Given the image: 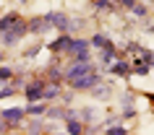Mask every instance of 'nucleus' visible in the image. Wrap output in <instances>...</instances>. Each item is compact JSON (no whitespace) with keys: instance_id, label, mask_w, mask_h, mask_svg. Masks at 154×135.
<instances>
[{"instance_id":"nucleus-17","label":"nucleus","mask_w":154,"mask_h":135,"mask_svg":"<svg viewBox=\"0 0 154 135\" xmlns=\"http://www.w3.org/2000/svg\"><path fill=\"white\" fill-rule=\"evenodd\" d=\"M120 107H123V117H133V96H131V94L123 96Z\"/></svg>"},{"instance_id":"nucleus-4","label":"nucleus","mask_w":154,"mask_h":135,"mask_svg":"<svg viewBox=\"0 0 154 135\" xmlns=\"http://www.w3.org/2000/svg\"><path fill=\"white\" fill-rule=\"evenodd\" d=\"M99 83H102V75H99V73L94 70V73H89V75H84V78L71 81L68 86H71L73 91H91V88H97Z\"/></svg>"},{"instance_id":"nucleus-2","label":"nucleus","mask_w":154,"mask_h":135,"mask_svg":"<svg viewBox=\"0 0 154 135\" xmlns=\"http://www.w3.org/2000/svg\"><path fill=\"white\" fill-rule=\"evenodd\" d=\"M45 18H47L50 29H57L60 34H68V31H73V29H76V24H73L71 18L65 16V13H57V10H55V13H47Z\"/></svg>"},{"instance_id":"nucleus-9","label":"nucleus","mask_w":154,"mask_h":135,"mask_svg":"<svg viewBox=\"0 0 154 135\" xmlns=\"http://www.w3.org/2000/svg\"><path fill=\"white\" fill-rule=\"evenodd\" d=\"M65 133H68V135H84V133H86L81 117H65Z\"/></svg>"},{"instance_id":"nucleus-14","label":"nucleus","mask_w":154,"mask_h":135,"mask_svg":"<svg viewBox=\"0 0 154 135\" xmlns=\"http://www.w3.org/2000/svg\"><path fill=\"white\" fill-rule=\"evenodd\" d=\"M89 47H94V49H99V52H102V49L112 47V44H110V39H107L105 34H94V37L89 39Z\"/></svg>"},{"instance_id":"nucleus-15","label":"nucleus","mask_w":154,"mask_h":135,"mask_svg":"<svg viewBox=\"0 0 154 135\" xmlns=\"http://www.w3.org/2000/svg\"><path fill=\"white\" fill-rule=\"evenodd\" d=\"M26 114H45L47 112V101H34V104H26L24 107Z\"/></svg>"},{"instance_id":"nucleus-22","label":"nucleus","mask_w":154,"mask_h":135,"mask_svg":"<svg viewBox=\"0 0 154 135\" xmlns=\"http://www.w3.org/2000/svg\"><path fill=\"white\" fill-rule=\"evenodd\" d=\"M39 133H42V122H39V119H34L32 125H29V135H39Z\"/></svg>"},{"instance_id":"nucleus-20","label":"nucleus","mask_w":154,"mask_h":135,"mask_svg":"<svg viewBox=\"0 0 154 135\" xmlns=\"http://www.w3.org/2000/svg\"><path fill=\"white\" fill-rule=\"evenodd\" d=\"M94 8H97V10H110V8H112V3H110V0H94Z\"/></svg>"},{"instance_id":"nucleus-5","label":"nucleus","mask_w":154,"mask_h":135,"mask_svg":"<svg viewBox=\"0 0 154 135\" xmlns=\"http://www.w3.org/2000/svg\"><path fill=\"white\" fill-rule=\"evenodd\" d=\"M0 119L8 122L11 127H16V125H21V122L26 119V112H24V107H11V109H3V112H0Z\"/></svg>"},{"instance_id":"nucleus-26","label":"nucleus","mask_w":154,"mask_h":135,"mask_svg":"<svg viewBox=\"0 0 154 135\" xmlns=\"http://www.w3.org/2000/svg\"><path fill=\"white\" fill-rule=\"evenodd\" d=\"M84 135H97V133H84Z\"/></svg>"},{"instance_id":"nucleus-3","label":"nucleus","mask_w":154,"mask_h":135,"mask_svg":"<svg viewBox=\"0 0 154 135\" xmlns=\"http://www.w3.org/2000/svg\"><path fill=\"white\" fill-rule=\"evenodd\" d=\"M26 34H29V29H26V21H18L13 29L3 31V44H5V47H16V42H21Z\"/></svg>"},{"instance_id":"nucleus-8","label":"nucleus","mask_w":154,"mask_h":135,"mask_svg":"<svg viewBox=\"0 0 154 135\" xmlns=\"http://www.w3.org/2000/svg\"><path fill=\"white\" fill-rule=\"evenodd\" d=\"M26 29L32 34H42V31H50V24H47V18L45 16H34L26 21Z\"/></svg>"},{"instance_id":"nucleus-12","label":"nucleus","mask_w":154,"mask_h":135,"mask_svg":"<svg viewBox=\"0 0 154 135\" xmlns=\"http://www.w3.org/2000/svg\"><path fill=\"white\" fill-rule=\"evenodd\" d=\"M52 99H60V83L47 81V86H45V91H42V101H52Z\"/></svg>"},{"instance_id":"nucleus-16","label":"nucleus","mask_w":154,"mask_h":135,"mask_svg":"<svg viewBox=\"0 0 154 135\" xmlns=\"http://www.w3.org/2000/svg\"><path fill=\"white\" fill-rule=\"evenodd\" d=\"M110 70H112L115 75H128V73H131V63H128V60H118Z\"/></svg>"},{"instance_id":"nucleus-23","label":"nucleus","mask_w":154,"mask_h":135,"mask_svg":"<svg viewBox=\"0 0 154 135\" xmlns=\"http://www.w3.org/2000/svg\"><path fill=\"white\" fill-rule=\"evenodd\" d=\"M94 114H97V112L91 109V107H89V109H84V112H81V117H84V119H94Z\"/></svg>"},{"instance_id":"nucleus-6","label":"nucleus","mask_w":154,"mask_h":135,"mask_svg":"<svg viewBox=\"0 0 154 135\" xmlns=\"http://www.w3.org/2000/svg\"><path fill=\"white\" fill-rule=\"evenodd\" d=\"M47 86V81H29L26 86V101L34 104V101H42V91Z\"/></svg>"},{"instance_id":"nucleus-27","label":"nucleus","mask_w":154,"mask_h":135,"mask_svg":"<svg viewBox=\"0 0 154 135\" xmlns=\"http://www.w3.org/2000/svg\"><path fill=\"white\" fill-rule=\"evenodd\" d=\"M0 63H3V55H0Z\"/></svg>"},{"instance_id":"nucleus-29","label":"nucleus","mask_w":154,"mask_h":135,"mask_svg":"<svg viewBox=\"0 0 154 135\" xmlns=\"http://www.w3.org/2000/svg\"><path fill=\"white\" fill-rule=\"evenodd\" d=\"M0 135H3V133H0Z\"/></svg>"},{"instance_id":"nucleus-25","label":"nucleus","mask_w":154,"mask_h":135,"mask_svg":"<svg viewBox=\"0 0 154 135\" xmlns=\"http://www.w3.org/2000/svg\"><path fill=\"white\" fill-rule=\"evenodd\" d=\"M13 94H16V91H13V88H0V99H5V96H13Z\"/></svg>"},{"instance_id":"nucleus-11","label":"nucleus","mask_w":154,"mask_h":135,"mask_svg":"<svg viewBox=\"0 0 154 135\" xmlns=\"http://www.w3.org/2000/svg\"><path fill=\"white\" fill-rule=\"evenodd\" d=\"M68 44H71V34H60L55 42H50L47 47H50V52H68Z\"/></svg>"},{"instance_id":"nucleus-1","label":"nucleus","mask_w":154,"mask_h":135,"mask_svg":"<svg viewBox=\"0 0 154 135\" xmlns=\"http://www.w3.org/2000/svg\"><path fill=\"white\" fill-rule=\"evenodd\" d=\"M89 73H94V65L91 63H76V60H71V65L63 70V78L71 83V81L84 78V75H89Z\"/></svg>"},{"instance_id":"nucleus-18","label":"nucleus","mask_w":154,"mask_h":135,"mask_svg":"<svg viewBox=\"0 0 154 135\" xmlns=\"http://www.w3.org/2000/svg\"><path fill=\"white\" fill-rule=\"evenodd\" d=\"M131 13H133V16H138V18H146V16H149V8H146L144 3H138V0H136V5L131 8Z\"/></svg>"},{"instance_id":"nucleus-21","label":"nucleus","mask_w":154,"mask_h":135,"mask_svg":"<svg viewBox=\"0 0 154 135\" xmlns=\"http://www.w3.org/2000/svg\"><path fill=\"white\" fill-rule=\"evenodd\" d=\"M13 78V70L11 68H0V83H5V81Z\"/></svg>"},{"instance_id":"nucleus-7","label":"nucleus","mask_w":154,"mask_h":135,"mask_svg":"<svg viewBox=\"0 0 154 135\" xmlns=\"http://www.w3.org/2000/svg\"><path fill=\"white\" fill-rule=\"evenodd\" d=\"M89 39H81V37H71V44H68V52H71L73 57L79 55H89Z\"/></svg>"},{"instance_id":"nucleus-13","label":"nucleus","mask_w":154,"mask_h":135,"mask_svg":"<svg viewBox=\"0 0 154 135\" xmlns=\"http://www.w3.org/2000/svg\"><path fill=\"white\" fill-rule=\"evenodd\" d=\"M18 21H24V18L18 16V13H5V16L0 18V34H3V31H8V29H13Z\"/></svg>"},{"instance_id":"nucleus-24","label":"nucleus","mask_w":154,"mask_h":135,"mask_svg":"<svg viewBox=\"0 0 154 135\" xmlns=\"http://www.w3.org/2000/svg\"><path fill=\"white\" fill-rule=\"evenodd\" d=\"M118 5H123V8H133V5H136V0H118Z\"/></svg>"},{"instance_id":"nucleus-28","label":"nucleus","mask_w":154,"mask_h":135,"mask_svg":"<svg viewBox=\"0 0 154 135\" xmlns=\"http://www.w3.org/2000/svg\"><path fill=\"white\" fill-rule=\"evenodd\" d=\"M0 86H3V83H0Z\"/></svg>"},{"instance_id":"nucleus-19","label":"nucleus","mask_w":154,"mask_h":135,"mask_svg":"<svg viewBox=\"0 0 154 135\" xmlns=\"http://www.w3.org/2000/svg\"><path fill=\"white\" fill-rule=\"evenodd\" d=\"M107 135H128V130L123 125H107V130H105Z\"/></svg>"},{"instance_id":"nucleus-10","label":"nucleus","mask_w":154,"mask_h":135,"mask_svg":"<svg viewBox=\"0 0 154 135\" xmlns=\"http://www.w3.org/2000/svg\"><path fill=\"white\" fill-rule=\"evenodd\" d=\"M99 63H102V68H112L115 63H118V52H115V47H107V49H102L99 52Z\"/></svg>"}]
</instances>
